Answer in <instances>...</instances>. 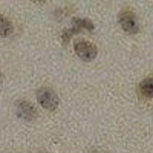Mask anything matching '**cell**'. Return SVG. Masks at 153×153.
<instances>
[{"label":"cell","instance_id":"6da1fadb","mask_svg":"<svg viewBox=\"0 0 153 153\" xmlns=\"http://www.w3.org/2000/svg\"><path fill=\"white\" fill-rule=\"evenodd\" d=\"M37 100L42 107L53 111L56 110L59 104V98L52 89L42 87L37 94Z\"/></svg>","mask_w":153,"mask_h":153},{"label":"cell","instance_id":"7a4b0ae2","mask_svg":"<svg viewBox=\"0 0 153 153\" xmlns=\"http://www.w3.org/2000/svg\"><path fill=\"white\" fill-rule=\"evenodd\" d=\"M74 51L80 59L91 61L97 55V48L95 45L87 41H80L74 45Z\"/></svg>","mask_w":153,"mask_h":153},{"label":"cell","instance_id":"3957f363","mask_svg":"<svg viewBox=\"0 0 153 153\" xmlns=\"http://www.w3.org/2000/svg\"><path fill=\"white\" fill-rule=\"evenodd\" d=\"M119 23L123 29L129 34H136L139 25L136 15L131 11H125L119 16Z\"/></svg>","mask_w":153,"mask_h":153},{"label":"cell","instance_id":"277c9868","mask_svg":"<svg viewBox=\"0 0 153 153\" xmlns=\"http://www.w3.org/2000/svg\"><path fill=\"white\" fill-rule=\"evenodd\" d=\"M17 114L19 118L25 121H31L37 117L35 106L27 101H20L17 106Z\"/></svg>","mask_w":153,"mask_h":153},{"label":"cell","instance_id":"5b68a950","mask_svg":"<svg viewBox=\"0 0 153 153\" xmlns=\"http://www.w3.org/2000/svg\"><path fill=\"white\" fill-rule=\"evenodd\" d=\"M14 31V26L12 22L4 17L3 16L0 15V37L5 38L12 35Z\"/></svg>","mask_w":153,"mask_h":153},{"label":"cell","instance_id":"8992f818","mask_svg":"<svg viewBox=\"0 0 153 153\" xmlns=\"http://www.w3.org/2000/svg\"><path fill=\"white\" fill-rule=\"evenodd\" d=\"M142 94L146 97H153V77H147L139 85Z\"/></svg>","mask_w":153,"mask_h":153},{"label":"cell","instance_id":"52a82bcc","mask_svg":"<svg viewBox=\"0 0 153 153\" xmlns=\"http://www.w3.org/2000/svg\"><path fill=\"white\" fill-rule=\"evenodd\" d=\"M74 24L76 25V28H85L87 30H93L94 28V25L91 21L88 19H74Z\"/></svg>","mask_w":153,"mask_h":153}]
</instances>
